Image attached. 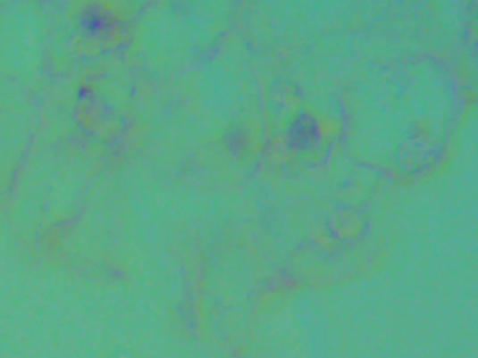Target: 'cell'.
Segmentation results:
<instances>
[{
  "mask_svg": "<svg viewBox=\"0 0 478 358\" xmlns=\"http://www.w3.org/2000/svg\"><path fill=\"white\" fill-rule=\"evenodd\" d=\"M80 26L87 37L106 41L114 37L120 28V21L114 12L99 4L87 5L80 14Z\"/></svg>",
  "mask_w": 478,
  "mask_h": 358,
  "instance_id": "6da1fadb",
  "label": "cell"
}]
</instances>
